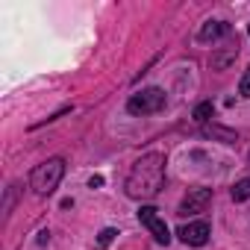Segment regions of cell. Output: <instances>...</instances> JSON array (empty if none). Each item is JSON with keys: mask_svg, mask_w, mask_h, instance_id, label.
Listing matches in <instances>:
<instances>
[{"mask_svg": "<svg viewBox=\"0 0 250 250\" xmlns=\"http://www.w3.org/2000/svg\"><path fill=\"white\" fill-rule=\"evenodd\" d=\"M165 186V156L162 153H145L142 159L133 162L124 191L133 200H150L162 191Z\"/></svg>", "mask_w": 250, "mask_h": 250, "instance_id": "1", "label": "cell"}, {"mask_svg": "<svg viewBox=\"0 0 250 250\" xmlns=\"http://www.w3.org/2000/svg\"><path fill=\"white\" fill-rule=\"evenodd\" d=\"M62 177H65V159H62V156H53V159H47V162H42V165L33 168V174H30V188H33L39 197H47V194H53V191L59 188Z\"/></svg>", "mask_w": 250, "mask_h": 250, "instance_id": "2", "label": "cell"}, {"mask_svg": "<svg viewBox=\"0 0 250 250\" xmlns=\"http://www.w3.org/2000/svg\"><path fill=\"white\" fill-rule=\"evenodd\" d=\"M159 109H165V91L156 85L142 88L127 100V112H133V115H153Z\"/></svg>", "mask_w": 250, "mask_h": 250, "instance_id": "3", "label": "cell"}, {"mask_svg": "<svg viewBox=\"0 0 250 250\" xmlns=\"http://www.w3.org/2000/svg\"><path fill=\"white\" fill-rule=\"evenodd\" d=\"M139 221L153 232V238H156V244H165L168 247V241H171V232H168V227H165V221L159 218V209L156 206H142L139 209Z\"/></svg>", "mask_w": 250, "mask_h": 250, "instance_id": "4", "label": "cell"}, {"mask_svg": "<svg viewBox=\"0 0 250 250\" xmlns=\"http://www.w3.org/2000/svg\"><path fill=\"white\" fill-rule=\"evenodd\" d=\"M209 232H212V229H209L206 221H194V224H183L177 235H180V241L188 244V247H203V244L209 241Z\"/></svg>", "mask_w": 250, "mask_h": 250, "instance_id": "5", "label": "cell"}, {"mask_svg": "<svg viewBox=\"0 0 250 250\" xmlns=\"http://www.w3.org/2000/svg\"><path fill=\"white\" fill-rule=\"evenodd\" d=\"M212 200V188H191L186 194V200L180 203V215H197V212H206Z\"/></svg>", "mask_w": 250, "mask_h": 250, "instance_id": "6", "label": "cell"}, {"mask_svg": "<svg viewBox=\"0 0 250 250\" xmlns=\"http://www.w3.org/2000/svg\"><path fill=\"white\" fill-rule=\"evenodd\" d=\"M229 33V24L227 21H206L203 27H200V33H197V39L200 42H215V39H221V36H227Z\"/></svg>", "mask_w": 250, "mask_h": 250, "instance_id": "7", "label": "cell"}, {"mask_svg": "<svg viewBox=\"0 0 250 250\" xmlns=\"http://www.w3.org/2000/svg\"><path fill=\"white\" fill-rule=\"evenodd\" d=\"M232 200H235V203L250 200V177H247V180H238V183L232 186Z\"/></svg>", "mask_w": 250, "mask_h": 250, "instance_id": "8", "label": "cell"}, {"mask_svg": "<svg viewBox=\"0 0 250 250\" xmlns=\"http://www.w3.org/2000/svg\"><path fill=\"white\" fill-rule=\"evenodd\" d=\"M212 112H215V106H212V100H203V103H197V106H194V121H200V124H206V121L212 118Z\"/></svg>", "mask_w": 250, "mask_h": 250, "instance_id": "9", "label": "cell"}, {"mask_svg": "<svg viewBox=\"0 0 250 250\" xmlns=\"http://www.w3.org/2000/svg\"><path fill=\"white\" fill-rule=\"evenodd\" d=\"M115 235H118V229H112V227H106L100 235H97V247H109L112 241H115Z\"/></svg>", "mask_w": 250, "mask_h": 250, "instance_id": "10", "label": "cell"}, {"mask_svg": "<svg viewBox=\"0 0 250 250\" xmlns=\"http://www.w3.org/2000/svg\"><path fill=\"white\" fill-rule=\"evenodd\" d=\"M238 91H241L244 97H250V68L244 71V77H241V85H238Z\"/></svg>", "mask_w": 250, "mask_h": 250, "instance_id": "11", "label": "cell"}, {"mask_svg": "<svg viewBox=\"0 0 250 250\" xmlns=\"http://www.w3.org/2000/svg\"><path fill=\"white\" fill-rule=\"evenodd\" d=\"M88 186H91V188H100V186H103V177H100V174H94V177L88 180Z\"/></svg>", "mask_w": 250, "mask_h": 250, "instance_id": "12", "label": "cell"}, {"mask_svg": "<svg viewBox=\"0 0 250 250\" xmlns=\"http://www.w3.org/2000/svg\"><path fill=\"white\" fill-rule=\"evenodd\" d=\"M247 159H250V153H247Z\"/></svg>", "mask_w": 250, "mask_h": 250, "instance_id": "13", "label": "cell"}, {"mask_svg": "<svg viewBox=\"0 0 250 250\" xmlns=\"http://www.w3.org/2000/svg\"><path fill=\"white\" fill-rule=\"evenodd\" d=\"M247 33H250V30H247Z\"/></svg>", "mask_w": 250, "mask_h": 250, "instance_id": "14", "label": "cell"}]
</instances>
